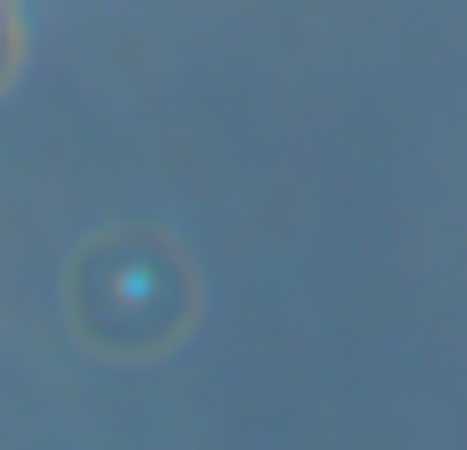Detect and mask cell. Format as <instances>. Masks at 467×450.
<instances>
[{"label": "cell", "mask_w": 467, "mask_h": 450, "mask_svg": "<svg viewBox=\"0 0 467 450\" xmlns=\"http://www.w3.org/2000/svg\"><path fill=\"white\" fill-rule=\"evenodd\" d=\"M16 49H25V25H16V0H0V82L16 74Z\"/></svg>", "instance_id": "2"}, {"label": "cell", "mask_w": 467, "mask_h": 450, "mask_svg": "<svg viewBox=\"0 0 467 450\" xmlns=\"http://www.w3.org/2000/svg\"><path fill=\"white\" fill-rule=\"evenodd\" d=\"M74 320L99 336V353H156L189 320V271L156 238H107L74 271Z\"/></svg>", "instance_id": "1"}]
</instances>
